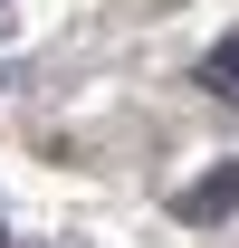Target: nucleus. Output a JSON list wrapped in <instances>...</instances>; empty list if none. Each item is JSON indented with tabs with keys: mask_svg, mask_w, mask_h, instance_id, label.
I'll list each match as a JSON object with an SVG mask.
<instances>
[{
	"mask_svg": "<svg viewBox=\"0 0 239 248\" xmlns=\"http://www.w3.org/2000/svg\"><path fill=\"white\" fill-rule=\"evenodd\" d=\"M172 210H182V219H230V210H239V162H220V172H201V182L182 191Z\"/></svg>",
	"mask_w": 239,
	"mask_h": 248,
	"instance_id": "obj_1",
	"label": "nucleus"
},
{
	"mask_svg": "<svg viewBox=\"0 0 239 248\" xmlns=\"http://www.w3.org/2000/svg\"><path fill=\"white\" fill-rule=\"evenodd\" d=\"M201 86H210V95H230V105H239V29H230V38H220V48L201 58Z\"/></svg>",
	"mask_w": 239,
	"mask_h": 248,
	"instance_id": "obj_2",
	"label": "nucleus"
}]
</instances>
